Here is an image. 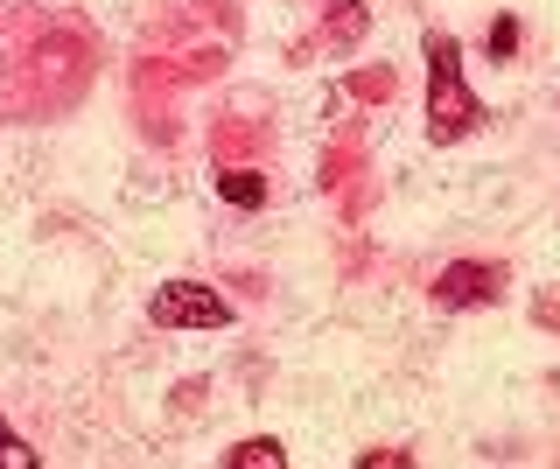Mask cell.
Returning <instances> with one entry per match:
<instances>
[{
  "label": "cell",
  "mask_w": 560,
  "mask_h": 469,
  "mask_svg": "<svg viewBox=\"0 0 560 469\" xmlns=\"http://www.w3.org/2000/svg\"><path fill=\"white\" fill-rule=\"evenodd\" d=\"M358 469H407V456H364Z\"/></svg>",
  "instance_id": "obj_8"
},
{
  "label": "cell",
  "mask_w": 560,
  "mask_h": 469,
  "mask_svg": "<svg viewBox=\"0 0 560 469\" xmlns=\"http://www.w3.org/2000/svg\"><path fill=\"white\" fill-rule=\"evenodd\" d=\"M428 141H463L469 127L483 119V106H477V92L463 84V43L448 36V28H428Z\"/></svg>",
  "instance_id": "obj_1"
},
{
  "label": "cell",
  "mask_w": 560,
  "mask_h": 469,
  "mask_svg": "<svg viewBox=\"0 0 560 469\" xmlns=\"http://www.w3.org/2000/svg\"><path fill=\"white\" fill-rule=\"evenodd\" d=\"M0 469H43V456H35L22 434H8V427H0Z\"/></svg>",
  "instance_id": "obj_6"
},
{
  "label": "cell",
  "mask_w": 560,
  "mask_h": 469,
  "mask_svg": "<svg viewBox=\"0 0 560 469\" xmlns=\"http://www.w3.org/2000/svg\"><path fill=\"white\" fill-rule=\"evenodd\" d=\"M504 288V267H490V259H455V267L434 281V302L442 308H490Z\"/></svg>",
  "instance_id": "obj_3"
},
{
  "label": "cell",
  "mask_w": 560,
  "mask_h": 469,
  "mask_svg": "<svg viewBox=\"0 0 560 469\" xmlns=\"http://www.w3.org/2000/svg\"><path fill=\"white\" fill-rule=\"evenodd\" d=\"M218 197L232 203V211H259V203H267V176H253V168H224Z\"/></svg>",
  "instance_id": "obj_4"
},
{
  "label": "cell",
  "mask_w": 560,
  "mask_h": 469,
  "mask_svg": "<svg viewBox=\"0 0 560 469\" xmlns=\"http://www.w3.org/2000/svg\"><path fill=\"white\" fill-rule=\"evenodd\" d=\"M154 323H168V329H232V302L203 281H162L154 288Z\"/></svg>",
  "instance_id": "obj_2"
},
{
  "label": "cell",
  "mask_w": 560,
  "mask_h": 469,
  "mask_svg": "<svg viewBox=\"0 0 560 469\" xmlns=\"http://www.w3.org/2000/svg\"><path fill=\"white\" fill-rule=\"evenodd\" d=\"M224 469H288V448L267 442V434H253V442H238L232 456H224Z\"/></svg>",
  "instance_id": "obj_5"
},
{
  "label": "cell",
  "mask_w": 560,
  "mask_h": 469,
  "mask_svg": "<svg viewBox=\"0 0 560 469\" xmlns=\"http://www.w3.org/2000/svg\"><path fill=\"white\" fill-rule=\"evenodd\" d=\"M512 49H518V22H512V14H498V22H490V57H512Z\"/></svg>",
  "instance_id": "obj_7"
}]
</instances>
